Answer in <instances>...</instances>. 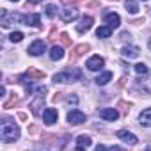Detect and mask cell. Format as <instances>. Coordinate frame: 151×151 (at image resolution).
<instances>
[{
    "mask_svg": "<svg viewBox=\"0 0 151 151\" xmlns=\"http://www.w3.org/2000/svg\"><path fill=\"white\" fill-rule=\"evenodd\" d=\"M91 144H93V140H91L89 135H78L77 137V149L78 151H82L84 147H89Z\"/></svg>",
    "mask_w": 151,
    "mask_h": 151,
    "instance_id": "14",
    "label": "cell"
},
{
    "mask_svg": "<svg viewBox=\"0 0 151 151\" xmlns=\"http://www.w3.org/2000/svg\"><path fill=\"white\" fill-rule=\"evenodd\" d=\"M100 117L107 119V121H116L119 117V112L116 109H103V110H100Z\"/></svg>",
    "mask_w": 151,
    "mask_h": 151,
    "instance_id": "12",
    "label": "cell"
},
{
    "mask_svg": "<svg viewBox=\"0 0 151 151\" xmlns=\"http://www.w3.org/2000/svg\"><path fill=\"white\" fill-rule=\"evenodd\" d=\"M62 57H64L62 48H60V46H52V50H50V59H52V60H60Z\"/></svg>",
    "mask_w": 151,
    "mask_h": 151,
    "instance_id": "19",
    "label": "cell"
},
{
    "mask_svg": "<svg viewBox=\"0 0 151 151\" xmlns=\"http://www.w3.org/2000/svg\"><path fill=\"white\" fill-rule=\"evenodd\" d=\"M89 48H91V46H89L87 43H80V45H77V46L71 50L69 59H71V60H77V59H78V57H82L86 52H89Z\"/></svg>",
    "mask_w": 151,
    "mask_h": 151,
    "instance_id": "4",
    "label": "cell"
},
{
    "mask_svg": "<svg viewBox=\"0 0 151 151\" xmlns=\"http://www.w3.org/2000/svg\"><path fill=\"white\" fill-rule=\"evenodd\" d=\"M124 7H126V13H130V14H137L139 13V6H137L135 0H126Z\"/></svg>",
    "mask_w": 151,
    "mask_h": 151,
    "instance_id": "20",
    "label": "cell"
},
{
    "mask_svg": "<svg viewBox=\"0 0 151 151\" xmlns=\"http://www.w3.org/2000/svg\"><path fill=\"white\" fill-rule=\"evenodd\" d=\"M68 123L69 124H82V123H86V114L75 109V110L68 112Z\"/></svg>",
    "mask_w": 151,
    "mask_h": 151,
    "instance_id": "3",
    "label": "cell"
},
{
    "mask_svg": "<svg viewBox=\"0 0 151 151\" xmlns=\"http://www.w3.org/2000/svg\"><path fill=\"white\" fill-rule=\"evenodd\" d=\"M80 77H82V71L78 68H71V69H66L62 73L53 75V82H59V84H62V82H75V80H80Z\"/></svg>",
    "mask_w": 151,
    "mask_h": 151,
    "instance_id": "1",
    "label": "cell"
},
{
    "mask_svg": "<svg viewBox=\"0 0 151 151\" xmlns=\"http://www.w3.org/2000/svg\"><path fill=\"white\" fill-rule=\"evenodd\" d=\"M45 13H46V16H50V18H53V16L57 14V7L50 4V6H46V7H45Z\"/></svg>",
    "mask_w": 151,
    "mask_h": 151,
    "instance_id": "26",
    "label": "cell"
},
{
    "mask_svg": "<svg viewBox=\"0 0 151 151\" xmlns=\"http://www.w3.org/2000/svg\"><path fill=\"white\" fill-rule=\"evenodd\" d=\"M30 2H32V4H37V2H39V0H30Z\"/></svg>",
    "mask_w": 151,
    "mask_h": 151,
    "instance_id": "40",
    "label": "cell"
},
{
    "mask_svg": "<svg viewBox=\"0 0 151 151\" xmlns=\"http://www.w3.org/2000/svg\"><path fill=\"white\" fill-rule=\"evenodd\" d=\"M123 142H126V144H130V146H135L137 142H139V139L133 135V133H130V132H126V130H119L117 133H116Z\"/></svg>",
    "mask_w": 151,
    "mask_h": 151,
    "instance_id": "7",
    "label": "cell"
},
{
    "mask_svg": "<svg viewBox=\"0 0 151 151\" xmlns=\"http://www.w3.org/2000/svg\"><path fill=\"white\" fill-rule=\"evenodd\" d=\"M117 109H121V112L126 116L128 114V110L132 109V103H128V101H124V100H121L119 103H117Z\"/></svg>",
    "mask_w": 151,
    "mask_h": 151,
    "instance_id": "24",
    "label": "cell"
},
{
    "mask_svg": "<svg viewBox=\"0 0 151 151\" xmlns=\"http://www.w3.org/2000/svg\"><path fill=\"white\" fill-rule=\"evenodd\" d=\"M37 130H39V126H37V124H30V126H29V133H30V135H36V133H37Z\"/></svg>",
    "mask_w": 151,
    "mask_h": 151,
    "instance_id": "30",
    "label": "cell"
},
{
    "mask_svg": "<svg viewBox=\"0 0 151 151\" xmlns=\"http://www.w3.org/2000/svg\"><path fill=\"white\" fill-rule=\"evenodd\" d=\"M18 137H20V128H18L14 123L7 121V123L2 124V140H4V142H13V140H16Z\"/></svg>",
    "mask_w": 151,
    "mask_h": 151,
    "instance_id": "2",
    "label": "cell"
},
{
    "mask_svg": "<svg viewBox=\"0 0 151 151\" xmlns=\"http://www.w3.org/2000/svg\"><path fill=\"white\" fill-rule=\"evenodd\" d=\"M43 103H45V96H43V94H37L36 100L30 103V110H32L34 116H39V109L43 107Z\"/></svg>",
    "mask_w": 151,
    "mask_h": 151,
    "instance_id": "13",
    "label": "cell"
},
{
    "mask_svg": "<svg viewBox=\"0 0 151 151\" xmlns=\"http://www.w3.org/2000/svg\"><path fill=\"white\" fill-rule=\"evenodd\" d=\"M9 39H11L13 43H20V41L23 39V34H22V32H13V34L9 36Z\"/></svg>",
    "mask_w": 151,
    "mask_h": 151,
    "instance_id": "27",
    "label": "cell"
},
{
    "mask_svg": "<svg viewBox=\"0 0 151 151\" xmlns=\"http://www.w3.org/2000/svg\"><path fill=\"white\" fill-rule=\"evenodd\" d=\"M11 2H18V0H11Z\"/></svg>",
    "mask_w": 151,
    "mask_h": 151,
    "instance_id": "42",
    "label": "cell"
},
{
    "mask_svg": "<svg viewBox=\"0 0 151 151\" xmlns=\"http://www.w3.org/2000/svg\"><path fill=\"white\" fill-rule=\"evenodd\" d=\"M135 71H137L139 75H146V73H147V66H146V64H135Z\"/></svg>",
    "mask_w": 151,
    "mask_h": 151,
    "instance_id": "29",
    "label": "cell"
},
{
    "mask_svg": "<svg viewBox=\"0 0 151 151\" xmlns=\"http://www.w3.org/2000/svg\"><path fill=\"white\" fill-rule=\"evenodd\" d=\"M77 16H78V9H62L60 11V20L64 22V23H69V22H73V20H77Z\"/></svg>",
    "mask_w": 151,
    "mask_h": 151,
    "instance_id": "8",
    "label": "cell"
},
{
    "mask_svg": "<svg viewBox=\"0 0 151 151\" xmlns=\"http://www.w3.org/2000/svg\"><path fill=\"white\" fill-rule=\"evenodd\" d=\"M18 101H20L18 94H14V93H13V94H11V98H9V100H7L6 103H4V109H6V110H9V109L16 107V105H18Z\"/></svg>",
    "mask_w": 151,
    "mask_h": 151,
    "instance_id": "23",
    "label": "cell"
},
{
    "mask_svg": "<svg viewBox=\"0 0 151 151\" xmlns=\"http://www.w3.org/2000/svg\"><path fill=\"white\" fill-rule=\"evenodd\" d=\"M110 34H112V29H110L109 25H103V27H100V29L96 30V36H98V37H101V39L110 37Z\"/></svg>",
    "mask_w": 151,
    "mask_h": 151,
    "instance_id": "21",
    "label": "cell"
},
{
    "mask_svg": "<svg viewBox=\"0 0 151 151\" xmlns=\"http://www.w3.org/2000/svg\"><path fill=\"white\" fill-rule=\"evenodd\" d=\"M124 84H126V77H123V78H121V80H119V86H121V87H123V86H124Z\"/></svg>",
    "mask_w": 151,
    "mask_h": 151,
    "instance_id": "38",
    "label": "cell"
},
{
    "mask_svg": "<svg viewBox=\"0 0 151 151\" xmlns=\"http://www.w3.org/2000/svg\"><path fill=\"white\" fill-rule=\"evenodd\" d=\"M121 53H123L124 57H128V59H137V57H139V48H137V46H124V48L121 50Z\"/></svg>",
    "mask_w": 151,
    "mask_h": 151,
    "instance_id": "17",
    "label": "cell"
},
{
    "mask_svg": "<svg viewBox=\"0 0 151 151\" xmlns=\"http://www.w3.org/2000/svg\"><path fill=\"white\" fill-rule=\"evenodd\" d=\"M57 110L55 109H46L45 112H43V121H45V124H53V123H57Z\"/></svg>",
    "mask_w": 151,
    "mask_h": 151,
    "instance_id": "10",
    "label": "cell"
},
{
    "mask_svg": "<svg viewBox=\"0 0 151 151\" xmlns=\"http://www.w3.org/2000/svg\"><path fill=\"white\" fill-rule=\"evenodd\" d=\"M139 119H140V124H142V126L149 128V126H151V107L146 109V110H142L140 116H139Z\"/></svg>",
    "mask_w": 151,
    "mask_h": 151,
    "instance_id": "15",
    "label": "cell"
},
{
    "mask_svg": "<svg viewBox=\"0 0 151 151\" xmlns=\"http://www.w3.org/2000/svg\"><path fill=\"white\" fill-rule=\"evenodd\" d=\"M62 4H77V2H82V0H60Z\"/></svg>",
    "mask_w": 151,
    "mask_h": 151,
    "instance_id": "36",
    "label": "cell"
},
{
    "mask_svg": "<svg viewBox=\"0 0 151 151\" xmlns=\"http://www.w3.org/2000/svg\"><path fill=\"white\" fill-rule=\"evenodd\" d=\"M25 77H27V78L41 80V78H45V73H43V71H39V69H36V68H29V69H27V73H25Z\"/></svg>",
    "mask_w": 151,
    "mask_h": 151,
    "instance_id": "18",
    "label": "cell"
},
{
    "mask_svg": "<svg viewBox=\"0 0 151 151\" xmlns=\"http://www.w3.org/2000/svg\"><path fill=\"white\" fill-rule=\"evenodd\" d=\"M66 100H68V103H73V105L78 103V98H77V96H68Z\"/></svg>",
    "mask_w": 151,
    "mask_h": 151,
    "instance_id": "33",
    "label": "cell"
},
{
    "mask_svg": "<svg viewBox=\"0 0 151 151\" xmlns=\"http://www.w3.org/2000/svg\"><path fill=\"white\" fill-rule=\"evenodd\" d=\"M103 64H105V60H103V57H100V55H93L89 60H87V68L91 69V71H98V69H101L103 68Z\"/></svg>",
    "mask_w": 151,
    "mask_h": 151,
    "instance_id": "6",
    "label": "cell"
},
{
    "mask_svg": "<svg viewBox=\"0 0 151 151\" xmlns=\"http://www.w3.org/2000/svg\"><path fill=\"white\" fill-rule=\"evenodd\" d=\"M110 78H112V73H110V71H105V73H101L100 77L96 78V84H98V86H105V84H109Z\"/></svg>",
    "mask_w": 151,
    "mask_h": 151,
    "instance_id": "22",
    "label": "cell"
},
{
    "mask_svg": "<svg viewBox=\"0 0 151 151\" xmlns=\"http://www.w3.org/2000/svg\"><path fill=\"white\" fill-rule=\"evenodd\" d=\"M93 22H94V20H93L91 16H84V18H82V22L77 25V30H78L80 34H84V32L91 30V27H93Z\"/></svg>",
    "mask_w": 151,
    "mask_h": 151,
    "instance_id": "11",
    "label": "cell"
},
{
    "mask_svg": "<svg viewBox=\"0 0 151 151\" xmlns=\"http://www.w3.org/2000/svg\"><path fill=\"white\" fill-rule=\"evenodd\" d=\"M139 84L142 86V89L147 93V94H151V78L149 80H146V82H142V80H139Z\"/></svg>",
    "mask_w": 151,
    "mask_h": 151,
    "instance_id": "28",
    "label": "cell"
},
{
    "mask_svg": "<svg viewBox=\"0 0 151 151\" xmlns=\"http://www.w3.org/2000/svg\"><path fill=\"white\" fill-rule=\"evenodd\" d=\"M60 43H62V46H71V37H69L68 32H62L60 34Z\"/></svg>",
    "mask_w": 151,
    "mask_h": 151,
    "instance_id": "25",
    "label": "cell"
},
{
    "mask_svg": "<svg viewBox=\"0 0 151 151\" xmlns=\"http://www.w3.org/2000/svg\"><path fill=\"white\" fill-rule=\"evenodd\" d=\"M149 50H151V41H149Z\"/></svg>",
    "mask_w": 151,
    "mask_h": 151,
    "instance_id": "41",
    "label": "cell"
},
{
    "mask_svg": "<svg viewBox=\"0 0 151 151\" xmlns=\"http://www.w3.org/2000/svg\"><path fill=\"white\" fill-rule=\"evenodd\" d=\"M130 37H132V36H130L128 32H121V36H119L121 41H130Z\"/></svg>",
    "mask_w": 151,
    "mask_h": 151,
    "instance_id": "32",
    "label": "cell"
},
{
    "mask_svg": "<svg viewBox=\"0 0 151 151\" xmlns=\"http://www.w3.org/2000/svg\"><path fill=\"white\" fill-rule=\"evenodd\" d=\"M105 23H107L110 29H117V27L121 25V18H119V14H116V13H109V14H105Z\"/></svg>",
    "mask_w": 151,
    "mask_h": 151,
    "instance_id": "9",
    "label": "cell"
},
{
    "mask_svg": "<svg viewBox=\"0 0 151 151\" xmlns=\"http://www.w3.org/2000/svg\"><path fill=\"white\" fill-rule=\"evenodd\" d=\"M46 50V45H45V41H41V39H37V41H34L30 46H29V53L30 55H34V57H37V55H41L43 52Z\"/></svg>",
    "mask_w": 151,
    "mask_h": 151,
    "instance_id": "5",
    "label": "cell"
},
{
    "mask_svg": "<svg viewBox=\"0 0 151 151\" xmlns=\"http://www.w3.org/2000/svg\"><path fill=\"white\" fill-rule=\"evenodd\" d=\"M18 117H20V119H23V121H25V119H27V114H23V112H20V114H18Z\"/></svg>",
    "mask_w": 151,
    "mask_h": 151,
    "instance_id": "39",
    "label": "cell"
},
{
    "mask_svg": "<svg viewBox=\"0 0 151 151\" xmlns=\"http://www.w3.org/2000/svg\"><path fill=\"white\" fill-rule=\"evenodd\" d=\"M23 22H25V25L41 27V18H39V14H27V16H23Z\"/></svg>",
    "mask_w": 151,
    "mask_h": 151,
    "instance_id": "16",
    "label": "cell"
},
{
    "mask_svg": "<svg viewBox=\"0 0 151 151\" xmlns=\"http://www.w3.org/2000/svg\"><path fill=\"white\" fill-rule=\"evenodd\" d=\"M132 23H133V25H140V23H144V18H139V20H133Z\"/></svg>",
    "mask_w": 151,
    "mask_h": 151,
    "instance_id": "37",
    "label": "cell"
},
{
    "mask_svg": "<svg viewBox=\"0 0 151 151\" xmlns=\"http://www.w3.org/2000/svg\"><path fill=\"white\" fill-rule=\"evenodd\" d=\"M87 7H89V9H96V7H100V2H98V0H96V2H89Z\"/></svg>",
    "mask_w": 151,
    "mask_h": 151,
    "instance_id": "35",
    "label": "cell"
},
{
    "mask_svg": "<svg viewBox=\"0 0 151 151\" xmlns=\"http://www.w3.org/2000/svg\"><path fill=\"white\" fill-rule=\"evenodd\" d=\"M62 94H64V93H55V94H53V98H52V100H53V101H60V100H62V98H64V96H62Z\"/></svg>",
    "mask_w": 151,
    "mask_h": 151,
    "instance_id": "34",
    "label": "cell"
},
{
    "mask_svg": "<svg viewBox=\"0 0 151 151\" xmlns=\"http://www.w3.org/2000/svg\"><path fill=\"white\" fill-rule=\"evenodd\" d=\"M55 37H57V29L53 27V29L50 30V36H48V39H50V41H55Z\"/></svg>",
    "mask_w": 151,
    "mask_h": 151,
    "instance_id": "31",
    "label": "cell"
}]
</instances>
